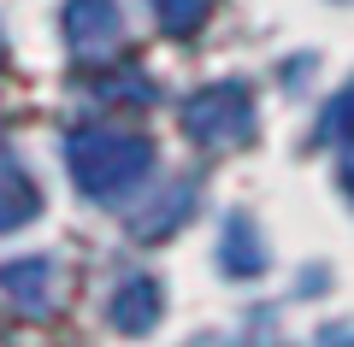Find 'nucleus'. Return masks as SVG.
<instances>
[{"mask_svg":"<svg viewBox=\"0 0 354 347\" xmlns=\"http://www.w3.org/2000/svg\"><path fill=\"white\" fill-rule=\"evenodd\" d=\"M65 171L71 183L83 188L88 200H118L130 195L136 183H148L153 171V141L136 136V130H71L65 136Z\"/></svg>","mask_w":354,"mask_h":347,"instance_id":"nucleus-1","label":"nucleus"},{"mask_svg":"<svg viewBox=\"0 0 354 347\" xmlns=\"http://www.w3.org/2000/svg\"><path fill=\"white\" fill-rule=\"evenodd\" d=\"M183 136L201 148H242L254 136V95L248 83H213L183 100Z\"/></svg>","mask_w":354,"mask_h":347,"instance_id":"nucleus-2","label":"nucleus"},{"mask_svg":"<svg viewBox=\"0 0 354 347\" xmlns=\"http://www.w3.org/2000/svg\"><path fill=\"white\" fill-rule=\"evenodd\" d=\"M65 41H71L77 59H95V53H113L118 36H124V12L118 0H65V18H59Z\"/></svg>","mask_w":354,"mask_h":347,"instance_id":"nucleus-3","label":"nucleus"},{"mask_svg":"<svg viewBox=\"0 0 354 347\" xmlns=\"http://www.w3.org/2000/svg\"><path fill=\"white\" fill-rule=\"evenodd\" d=\"M160 306H165V295H160V283L153 277H124V283L106 295V318H113V330H124V335H142V330H153L160 324Z\"/></svg>","mask_w":354,"mask_h":347,"instance_id":"nucleus-4","label":"nucleus"},{"mask_svg":"<svg viewBox=\"0 0 354 347\" xmlns=\"http://www.w3.org/2000/svg\"><path fill=\"white\" fill-rule=\"evenodd\" d=\"M0 295L12 300L18 312L41 318L53 306V265L48 259H18V265H0Z\"/></svg>","mask_w":354,"mask_h":347,"instance_id":"nucleus-5","label":"nucleus"},{"mask_svg":"<svg viewBox=\"0 0 354 347\" xmlns=\"http://www.w3.org/2000/svg\"><path fill=\"white\" fill-rule=\"evenodd\" d=\"M189 212H195V183L183 177V183L165 188V200H153L148 212H136V218H130V236H136V241H160V236H171Z\"/></svg>","mask_w":354,"mask_h":347,"instance_id":"nucleus-6","label":"nucleus"},{"mask_svg":"<svg viewBox=\"0 0 354 347\" xmlns=\"http://www.w3.org/2000/svg\"><path fill=\"white\" fill-rule=\"evenodd\" d=\"M36 212H41V188L30 183V171L18 159H0V236L30 224Z\"/></svg>","mask_w":354,"mask_h":347,"instance_id":"nucleus-7","label":"nucleus"},{"mask_svg":"<svg viewBox=\"0 0 354 347\" xmlns=\"http://www.w3.org/2000/svg\"><path fill=\"white\" fill-rule=\"evenodd\" d=\"M218 265H225L230 277H254V271L266 265L260 230H254L248 218H230V224H225V241H218Z\"/></svg>","mask_w":354,"mask_h":347,"instance_id":"nucleus-8","label":"nucleus"},{"mask_svg":"<svg viewBox=\"0 0 354 347\" xmlns=\"http://www.w3.org/2000/svg\"><path fill=\"white\" fill-rule=\"evenodd\" d=\"M153 6V18H160V30L165 36H195V30L207 24V18H213V0H148Z\"/></svg>","mask_w":354,"mask_h":347,"instance_id":"nucleus-9","label":"nucleus"},{"mask_svg":"<svg viewBox=\"0 0 354 347\" xmlns=\"http://www.w3.org/2000/svg\"><path fill=\"white\" fill-rule=\"evenodd\" d=\"M319 136H325V141H354V83L319 112Z\"/></svg>","mask_w":354,"mask_h":347,"instance_id":"nucleus-10","label":"nucleus"},{"mask_svg":"<svg viewBox=\"0 0 354 347\" xmlns=\"http://www.w3.org/2000/svg\"><path fill=\"white\" fill-rule=\"evenodd\" d=\"M342 188H348V195H354V165H348V171H342Z\"/></svg>","mask_w":354,"mask_h":347,"instance_id":"nucleus-11","label":"nucleus"}]
</instances>
